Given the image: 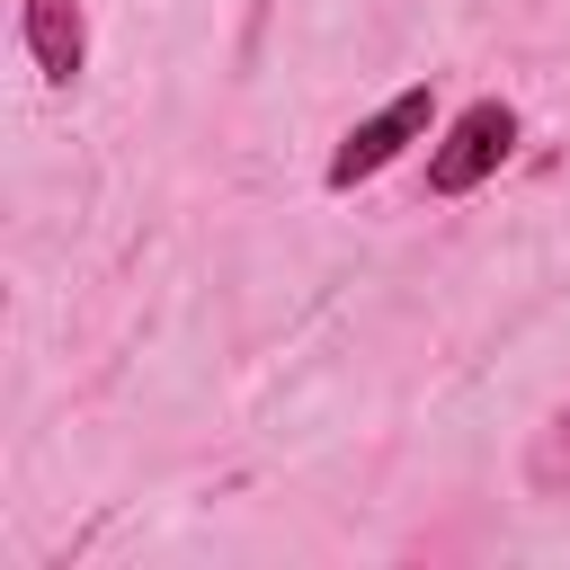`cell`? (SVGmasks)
Instances as JSON below:
<instances>
[{
    "label": "cell",
    "instance_id": "3",
    "mask_svg": "<svg viewBox=\"0 0 570 570\" xmlns=\"http://www.w3.org/2000/svg\"><path fill=\"white\" fill-rule=\"evenodd\" d=\"M18 45L36 53V71H45L53 89H71L80 62H89V18H80V0H18Z\"/></svg>",
    "mask_w": 570,
    "mask_h": 570
},
{
    "label": "cell",
    "instance_id": "1",
    "mask_svg": "<svg viewBox=\"0 0 570 570\" xmlns=\"http://www.w3.org/2000/svg\"><path fill=\"white\" fill-rule=\"evenodd\" d=\"M428 125H436V89H428V80H410L401 98H383L365 125H347V134H338V151H330V169H321V178H330V196H347V187L383 178V169H392Z\"/></svg>",
    "mask_w": 570,
    "mask_h": 570
},
{
    "label": "cell",
    "instance_id": "2",
    "mask_svg": "<svg viewBox=\"0 0 570 570\" xmlns=\"http://www.w3.org/2000/svg\"><path fill=\"white\" fill-rule=\"evenodd\" d=\"M508 151H517V107L508 98H472L428 151V196H472L481 178H499Z\"/></svg>",
    "mask_w": 570,
    "mask_h": 570
},
{
    "label": "cell",
    "instance_id": "4",
    "mask_svg": "<svg viewBox=\"0 0 570 570\" xmlns=\"http://www.w3.org/2000/svg\"><path fill=\"white\" fill-rule=\"evenodd\" d=\"M561 436H570V419H561Z\"/></svg>",
    "mask_w": 570,
    "mask_h": 570
}]
</instances>
